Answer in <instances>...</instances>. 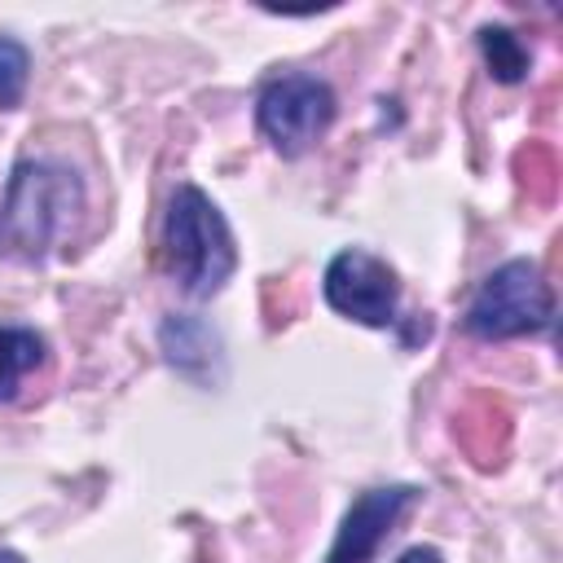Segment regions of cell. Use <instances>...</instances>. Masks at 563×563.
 <instances>
[{"mask_svg":"<svg viewBox=\"0 0 563 563\" xmlns=\"http://www.w3.org/2000/svg\"><path fill=\"white\" fill-rule=\"evenodd\" d=\"M550 321H554V295L532 260H506L501 268H493L466 308V330L488 343L541 334L550 330Z\"/></svg>","mask_w":563,"mask_h":563,"instance_id":"3957f363","label":"cell"},{"mask_svg":"<svg viewBox=\"0 0 563 563\" xmlns=\"http://www.w3.org/2000/svg\"><path fill=\"white\" fill-rule=\"evenodd\" d=\"M0 563H26L18 550H0Z\"/></svg>","mask_w":563,"mask_h":563,"instance_id":"8fae6325","label":"cell"},{"mask_svg":"<svg viewBox=\"0 0 563 563\" xmlns=\"http://www.w3.org/2000/svg\"><path fill=\"white\" fill-rule=\"evenodd\" d=\"M418 497H422V488H413V484H387V488L361 493L347 506L325 563H369L378 554V545L400 528V519L418 506Z\"/></svg>","mask_w":563,"mask_h":563,"instance_id":"8992f818","label":"cell"},{"mask_svg":"<svg viewBox=\"0 0 563 563\" xmlns=\"http://www.w3.org/2000/svg\"><path fill=\"white\" fill-rule=\"evenodd\" d=\"M479 53H484V66L497 84H519L532 66V53L528 44L510 31V26H484L479 31Z\"/></svg>","mask_w":563,"mask_h":563,"instance_id":"ba28073f","label":"cell"},{"mask_svg":"<svg viewBox=\"0 0 563 563\" xmlns=\"http://www.w3.org/2000/svg\"><path fill=\"white\" fill-rule=\"evenodd\" d=\"M163 268L194 299L216 295L238 268V246H233L229 220L198 185H176V194L167 198Z\"/></svg>","mask_w":563,"mask_h":563,"instance_id":"7a4b0ae2","label":"cell"},{"mask_svg":"<svg viewBox=\"0 0 563 563\" xmlns=\"http://www.w3.org/2000/svg\"><path fill=\"white\" fill-rule=\"evenodd\" d=\"M84 211V185L53 158H22L9 172L0 198V255L35 264L44 260Z\"/></svg>","mask_w":563,"mask_h":563,"instance_id":"6da1fadb","label":"cell"},{"mask_svg":"<svg viewBox=\"0 0 563 563\" xmlns=\"http://www.w3.org/2000/svg\"><path fill=\"white\" fill-rule=\"evenodd\" d=\"M321 290H325V303L347 321H361V325H374V330L396 321L400 282L378 255H369L361 246H347L325 264Z\"/></svg>","mask_w":563,"mask_h":563,"instance_id":"5b68a950","label":"cell"},{"mask_svg":"<svg viewBox=\"0 0 563 563\" xmlns=\"http://www.w3.org/2000/svg\"><path fill=\"white\" fill-rule=\"evenodd\" d=\"M396 563H444V554H440L435 545H413V550H405Z\"/></svg>","mask_w":563,"mask_h":563,"instance_id":"30bf717a","label":"cell"},{"mask_svg":"<svg viewBox=\"0 0 563 563\" xmlns=\"http://www.w3.org/2000/svg\"><path fill=\"white\" fill-rule=\"evenodd\" d=\"M26 79H31V53L13 35H0V110H13L22 101Z\"/></svg>","mask_w":563,"mask_h":563,"instance_id":"9c48e42d","label":"cell"},{"mask_svg":"<svg viewBox=\"0 0 563 563\" xmlns=\"http://www.w3.org/2000/svg\"><path fill=\"white\" fill-rule=\"evenodd\" d=\"M44 365V334L31 325H0V400L22 391V378Z\"/></svg>","mask_w":563,"mask_h":563,"instance_id":"52a82bcc","label":"cell"},{"mask_svg":"<svg viewBox=\"0 0 563 563\" xmlns=\"http://www.w3.org/2000/svg\"><path fill=\"white\" fill-rule=\"evenodd\" d=\"M334 114H339L334 88L317 75H303V70L268 79L255 97V123L268 136V145L286 158L308 154L330 132Z\"/></svg>","mask_w":563,"mask_h":563,"instance_id":"277c9868","label":"cell"}]
</instances>
